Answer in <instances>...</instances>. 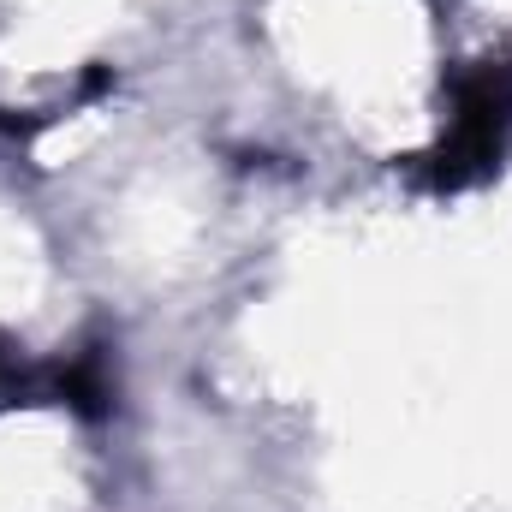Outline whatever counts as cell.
I'll return each mask as SVG.
<instances>
[{
    "instance_id": "1",
    "label": "cell",
    "mask_w": 512,
    "mask_h": 512,
    "mask_svg": "<svg viewBox=\"0 0 512 512\" xmlns=\"http://www.w3.org/2000/svg\"><path fill=\"white\" fill-rule=\"evenodd\" d=\"M512 131V60H483L453 78V120L429 155H417V173L429 191H465L501 167Z\"/></svg>"
},
{
    "instance_id": "2",
    "label": "cell",
    "mask_w": 512,
    "mask_h": 512,
    "mask_svg": "<svg viewBox=\"0 0 512 512\" xmlns=\"http://www.w3.org/2000/svg\"><path fill=\"white\" fill-rule=\"evenodd\" d=\"M0 387H6V358H0Z\"/></svg>"
}]
</instances>
